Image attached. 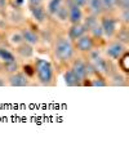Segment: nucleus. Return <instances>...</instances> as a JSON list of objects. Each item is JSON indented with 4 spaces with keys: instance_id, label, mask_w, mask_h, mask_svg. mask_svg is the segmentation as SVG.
Masks as SVG:
<instances>
[{
    "instance_id": "f257e3e1",
    "label": "nucleus",
    "mask_w": 129,
    "mask_h": 151,
    "mask_svg": "<svg viewBox=\"0 0 129 151\" xmlns=\"http://www.w3.org/2000/svg\"><path fill=\"white\" fill-rule=\"evenodd\" d=\"M53 57L59 63L69 65L75 57V47L74 43L67 37V35H58L53 39Z\"/></svg>"
},
{
    "instance_id": "f03ea898",
    "label": "nucleus",
    "mask_w": 129,
    "mask_h": 151,
    "mask_svg": "<svg viewBox=\"0 0 129 151\" xmlns=\"http://www.w3.org/2000/svg\"><path fill=\"white\" fill-rule=\"evenodd\" d=\"M34 70H35V75L40 85H44V87L54 85V79H56L54 67L49 61L43 60V58H36L35 63H34Z\"/></svg>"
},
{
    "instance_id": "7ed1b4c3",
    "label": "nucleus",
    "mask_w": 129,
    "mask_h": 151,
    "mask_svg": "<svg viewBox=\"0 0 129 151\" xmlns=\"http://www.w3.org/2000/svg\"><path fill=\"white\" fill-rule=\"evenodd\" d=\"M100 23L103 30V36L113 39L118 30V18L113 13H103L100 16Z\"/></svg>"
},
{
    "instance_id": "20e7f679",
    "label": "nucleus",
    "mask_w": 129,
    "mask_h": 151,
    "mask_svg": "<svg viewBox=\"0 0 129 151\" xmlns=\"http://www.w3.org/2000/svg\"><path fill=\"white\" fill-rule=\"evenodd\" d=\"M70 68L74 71V74L76 75V78L80 80L81 84L85 83L88 80V70H87V62L83 61L81 57H74L70 62Z\"/></svg>"
},
{
    "instance_id": "39448f33",
    "label": "nucleus",
    "mask_w": 129,
    "mask_h": 151,
    "mask_svg": "<svg viewBox=\"0 0 129 151\" xmlns=\"http://www.w3.org/2000/svg\"><path fill=\"white\" fill-rule=\"evenodd\" d=\"M74 43H75L74 44L75 49H77L80 53H89L92 49H94V45H96L94 39L90 36L89 32H85L84 35H81Z\"/></svg>"
},
{
    "instance_id": "423d86ee",
    "label": "nucleus",
    "mask_w": 129,
    "mask_h": 151,
    "mask_svg": "<svg viewBox=\"0 0 129 151\" xmlns=\"http://www.w3.org/2000/svg\"><path fill=\"white\" fill-rule=\"evenodd\" d=\"M125 52H127V45H124L123 43L118 42V40L111 42L106 47V50H105L106 56L110 58V60H113V61H118Z\"/></svg>"
},
{
    "instance_id": "0eeeda50",
    "label": "nucleus",
    "mask_w": 129,
    "mask_h": 151,
    "mask_svg": "<svg viewBox=\"0 0 129 151\" xmlns=\"http://www.w3.org/2000/svg\"><path fill=\"white\" fill-rule=\"evenodd\" d=\"M6 83L12 87H27L30 85V79L22 71H16V73L8 75Z\"/></svg>"
},
{
    "instance_id": "6e6552de",
    "label": "nucleus",
    "mask_w": 129,
    "mask_h": 151,
    "mask_svg": "<svg viewBox=\"0 0 129 151\" xmlns=\"http://www.w3.org/2000/svg\"><path fill=\"white\" fill-rule=\"evenodd\" d=\"M19 32H21L25 43H29V44H31V45H38L40 43L39 34L36 31H34V30H31L30 27H22V29L19 30Z\"/></svg>"
},
{
    "instance_id": "1a4fd4ad",
    "label": "nucleus",
    "mask_w": 129,
    "mask_h": 151,
    "mask_svg": "<svg viewBox=\"0 0 129 151\" xmlns=\"http://www.w3.org/2000/svg\"><path fill=\"white\" fill-rule=\"evenodd\" d=\"M67 8H69V18H67V21L70 22V25L80 23L81 21H83V18H84L83 9L79 8L77 5H75L74 3L67 6Z\"/></svg>"
},
{
    "instance_id": "9d476101",
    "label": "nucleus",
    "mask_w": 129,
    "mask_h": 151,
    "mask_svg": "<svg viewBox=\"0 0 129 151\" xmlns=\"http://www.w3.org/2000/svg\"><path fill=\"white\" fill-rule=\"evenodd\" d=\"M90 63L93 65L97 74L102 75V76H107V75L110 74V63L107 62V60H105V58H102L101 56L96 58V60H93Z\"/></svg>"
},
{
    "instance_id": "9b49d317",
    "label": "nucleus",
    "mask_w": 129,
    "mask_h": 151,
    "mask_svg": "<svg viewBox=\"0 0 129 151\" xmlns=\"http://www.w3.org/2000/svg\"><path fill=\"white\" fill-rule=\"evenodd\" d=\"M29 8H30V13H31L32 18L35 19L38 23H44L47 21L48 13H47V11H45V8H44L43 4L35 5V6H29Z\"/></svg>"
},
{
    "instance_id": "f8f14e48",
    "label": "nucleus",
    "mask_w": 129,
    "mask_h": 151,
    "mask_svg": "<svg viewBox=\"0 0 129 151\" xmlns=\"http://www.w3.org/2000/svg\"><path fill=\"white\" fill-rule=\"evenodd\" d=\"M87 32L85 27H84L83 23H75V25H71L70 29L67 30V37L71 40V42H75L76 39H79L81 35H84V34Z\"/></svg>"
},
{
    "instance_id": "ddd939ff",
    "label": "nucleus",
    "mask_w": 129,
    "mask_h": 151,
    "mask_svg": "<svg viewBox=\"0 0 129 151\" xmlns=\"http://www.w3.org/2000/svg\"><path fill=\"white\" fill-rule=\"evenodd\" d=\"M16 53L22 58H31L34 56V45L23 42L16 47Z\"/></svg>"
},
{
    "instance_id": "4468645a",
    "label": "nucleus",
    "mask_w": 129,
    "mask_h": 151,
    "mask_svg": "<svg viewBox=\"0 0 129 151\" xmlns=\"http://www.w3.org/2000/svg\"><path fill=\"white\" fill-rule=\"evenodd\" d=\"M63 79H64V83H66L67 87H79L81 85L80 80L76 78V75L74 74V71L71 68H67L63 74Z\"/></svg>"
},
{
    "instance_id": "2eb2a0df",
    "label": "nucleus",
    "mask_w": 129,
    "mask_h": 151,
    "mask_svg": "<svg viewBox=\"0 0 129 151\" xmlns=\"http://www.w3.org/2000/svg\"><path fill=\"white\" fill-rule=\"evenodd\" d=\"M114 37L118 40V42L123 43L124 45H128V43H129V30H128V26L123 25L121 29L116 30V34H115Z\"/></svg>"
},
{
    "instance_id": "dca6fc26",
    "label": "nucleus",
    "mask_w": 129,
    "mask_h": 151,
    "mask_svg": "<svg viewBox=\"0 0 129 151\" xmlns=\"http://www.w3.org/2000/svg\"><path fill=\"white\" fill-rule=\"evenodd\" d=\"M98 22H100V18H98L97 14H93V13H90V14H88L87 17H84L83 21H81V23H83L84 27H85L87 32H89Z\"/></svg>"
},
{
    "instance_id": "f3484780",
    "label": "nucleus",
    "mask_w": 129,
    "mask_h": 151,
    "mask_svg": "<svg viewBox=\"0 0 129 151\" xmlns=\"http://www.w3.org/2000/svg\"><path fill=\"white\" fill-rule=\"evenodd\" d=\"M87 6L89 8L90 13L97 14L100 17L101 14H103V6H102V0H88Z\"/></svg>"
},
{
    "instance_id": "a211bd4d",
    "label": "nucleus",
    "mask_w": 129,
    "mask_h": 151,
    "mask_svg": "<svg viewBox=\"0 0 129 151\" xmlns=\"http://www.w3.org/2000/svg\"><path fill=\"white\" fill-rule=\"evenodd\" d=\"M54 17H56V18L58 19V21H61V22H66L67 18H69V8H67V5L62 3L59 8L57 9Z\"/></svg>"
},
{
    "instance_id": "6ab92c4d",
    "label": "nucleus",
    "mask_w": 129,
    "mask_h": 151,
    "mask_svg": "<svg viewBox=\"0 0 129 151\" xmlns=\"http://www.w3.org/2000/svg\"><path fill=\"white\" fill-rule=\"evenodd\" d=\"M62 3H63V0H49L48 5H47V13H48V16L54 17L57 9L59 8Z\"/></svg>"
},
{
    "instance_id": "aec40b11",
    "label": "nucleus",
    "mask_w": 129,
    "mask_h": 151,
    "mask_svg": "<svg viewBox=\"0 0 129 151\" xmlns=\"http://www.w3.org/2000/svg\"><path fill=\"white\" fill-rule=\"evenodd\" d=\"M0 60L3 62H12V61L16 60V56H14V53H12L6 48H0Z\"/></svg>"
},
{
    "instance_id": "412c9836",
    "label": "nucleus",
    "mask_w": 129,
    "mask_h": 151,
    "mask_svg": "<svg viewBox=\"0 0 129 151\" xmlns=\"http://www.w3.org/2000/svg\"><path fill=\"white\" fill-rule=\"evenodd\" d=\"M89 34H90V36L93 37L94 40H101V39H103V30H102V27H101V23L98 22L96 26L93 27V29L89 31Z\"/></svg>"
},
{
    "instance_id": "4be33fe9",
    "label": "nucleus",
    "mask_w": 129,
    "mask_h": 151,
    "mask_svg": "<svg viewBox=\"0 0 129 151\" xmlns=\"http://www.w3.org/2000/svg\"><path fill=\"white\" fill-rule=\"evenodd\" d=\"M3 68H4V71L9 75V74H13V73H16V71L19 70V63L17 62V60L12 61V62H4Z\"/></svg>"
},
{
    "instance_id": "5701e85b",
    "label": "nucleus",
    "mask_w": 129,
    "mask_h": 151,
    "mask_svg": "<svg viewBox=\"0 0 129 151\" xmlns=\"http://www.w3.org/2000/svg\"><path fill=\"white\" fill-rule=\"evenodd\" d=\"M89 84L90 85H93V87H106V85L108 84L107 81H106V79H105L102 75H100V74H97L96 75V78H93V79H89Z\"/></svg>"
},
{
    "instance_id": "b1692460",
    "label": "nucleus",
    "mask_w": 129,
    "mask_h": 151,
    "mask_svg": "<svg viewBox=\"0 0 129 151\" xmlns=\"http://www.w3.org/2000/svg\"><path fill=\"white\" fill-rule=\"evenodd\" d=\"M111 84L113 85H127V79L123 75H120L119 73H114L111 76Z\"/></svg>"
},
{
    "instance_id": "393cba45",
    "label": "nucleus",
    "mask_w": 129,
    "mask_h": 151,
    "mask_svg": "<svg viewBox=\"0 0 129 151\" xmlns=\"http://www.w3.org/2000/svg\"><path fill=\"white\" fill-rule=\"evenodd\" d=\"M119 21L123 25H129V9H120L119 12Z\"/></svg>"
},
{
    "instance_id": "a878e982",
    "label": "nucleus",
    "mask_w": 129,
    "mask_h": 151,
    "mask_svg": "<svg viewBox=\"0 0 129 151\" xmlns=\"http://www.w3.org/2000/svg\"><path fill=\"white\" fill-rule=\"evenodd\" d=\"M9 42H11L13 45H18V44H21V43H23V37H22V35H21V32H14V34H12L11 36H9Z\"/></svg>"
},
{
    "instance_id": "bb28decb",
    "label": "nucleus",
    "mask_w": 129,
    "mask_h": 151,
    "mask_svg": "<svg viewBox=\"0 0 129 151\" xmlns=\"http://www.w3.org/2000/svg\"><path fill=\"white\" fill-rule=\"evenodd\" d=\"M40 39L43 40V42H48V43H53V39H54V36L52 35V32L49 31L48 29H47V31L45 30H43L42 34H40Z\"/></svg>"
},
{
    "instance_id": "cd10ccee",
    "label": "nucleus",
    "mask_w": 129,
    "mask_h": 151,
    "mask_svg": "<svg viewBox=\"0 0 129 151\" xmlns=\"http://www.w3.org/2000/svg\"><path fill=\"white\" fill-rule=\"evenodd\" d=\"M22 73L26 75L27 78H32L34 75H35V70H34V66H31V65H23L22 66Z\"/></svg>"
},
{
    "instance_id": "c85d7f7f",
    "label": "nucleus",
    "mask_w": 129,
    "mask_h": 151,
    "mask_svg": "<svg viewBox=\"0 0 129 151\" xmlns=\"http://www.w3.org/2000/svg\"><path fill=\"white\" fill-rule=\"evenodd\" d=\"M72 3L79 6V8H85L88 4V0H72Z\"/></svg>"
},
{
    "instance_id": "c756f323",
    "label": "nucleus",
    "mask_w": 129,
    "mask_h": 151,
    "mask_svg": "<svg viewBox=\"0 0 129 151\" xmlns=\"http://www.w3.org/2000/svg\"><path fill=\"white\" fill-rule=\"evenodd\" d=\"M120 9H129V0H120L119 11H120Z\"/></svg>"
},
{
    "instance_id": "7c9ffc66",
    "label": "nucleus",
    "mask_w": 129,
    "mask_h": 151,
    "mask_svg": "<svg viewBox=\"0 0 129 151\" xmlns=\"http://www.w3.org/2000/svg\"><path fill=\"white\" fill-rule=\"evenodd\" d=\"M27 1H29V6H35V5L43 4V0H27Z\"/></svg>"
},
{
    "instance_id": "2f4dec72",
    "label": "nucleus",
    "mask_w": 129,
    "mask_h": 151,
    "mask_svg": "<svg viewBox=\"0 0 129 151\" xmlns=\"http://www.w3.org/2000/svg\"><path fill=\"white\" fill-rule=\"evenodd\" d=\"M6 6V0H0V11Z\"/></svg>"
},
{
    "instance_id": "473e14b6",
    "label": "nucleus",
    "mask_w": 129,
    "mask_h": 151,
    "mask_svg": "<svg viewBox=\"0 0 129 151\" xmlns=\"http://www.w3.org/2000/svg\"><path fill=\"white\" fill-rule=\"evenodd\" d=\"M6 84V81H5V79L3 78V76H0V87H4V85Z\"/></svg>"
},
{
    "instance_id": "72a5a7b5",
    "label": "nucleus",
    "mask_w": 129,
    "mask_h": 151,
    "mask_svg": "<svg viewBox=\"0 0 129 151\" xmlns=\"http://www.w3.org/2000/svg\"><path fill=\"white\" fill-rule=\"evenodd\" d=\"M22 3H23V0H17V4H19V5H21Z\"/></svg>"
},
{
    "instance_id": "f704fd0d",
    "label": "nucleus",
    "mask_w": 129,
    "mask_h": 151,
    "mask_svg": "<svg viewBox=\"0 0 129 151\" xmlns=\"http://www.w3.org/2000/svg\"><path fill=\"white\" fill-rule=\"evenodd\" d=\"M0 42H1V39H0Z\"/></svg>"
}]
</instances>
